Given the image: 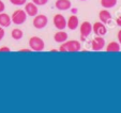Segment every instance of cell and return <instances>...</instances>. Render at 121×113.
<instances>
[{
    "label": "cell",
    "instance_id": "obj_23",
    "mask_svg": "<svg viewBox=\"0 0 121 113\" xmlns=\"http://www.w3.org/2000/svg\"><path fill=\"white\" fill-rule=\"evenodd\" d=\"M117 37H118V43L121 45V29L118 31V34H117Z\"/></svg>",
    "mask_w": 121,
    "mask_h": 113
},
{
    "label": "cell",
    "instance_id": "obj_16",
    "mask_svg": "<svg viewBox=\"0 0 121 113\" xmlns=\"http://www.w3.org/2000/svg\"><path fill=\"white\" fill-rule=\"evenodd\" d=\"M11 36H12V39L15 40V41H19V40L23 39L24 32H23V30L18 29V28H15V29L12 30V32H11Z\"/></svg>",
    "mask_w": 121,
    "mask_h": 113
},
{
    "label": "cell",
    "instance_id": "obj_1",
    "mask_svg": "<svg viewBox=\"0 0 121 113\" xmlns=\"http://www.w3.org/2000/svg\"><path fill=\"white\" fill-rule=\"evenodd\" d=\"M80 49H82V44L79 41H76V40L65 41L59 47V51L61 52H76L80 51Z\"/></svg>",
    "mask_w": 121,
    "mask_h": 113
},
{
    "label": "cell",
    "instance_id": "obj_3",
    "mask_svg": "<svg viewBox=\"0 0 121 113\" xmlns=\"http://www.w3.org/2000/svg\"><path fill=\"white\" fill-rule=\"evenodd\" d=\"M27 19V14H26L25 10H16L11 16V20L14 25L16 26H19V25H23L24 23L26 21Z\"/></svg>",
    "mask_w": 121,
    "mask_h": 113
},
{
    "label": "cell",
    "instance_id": "obj_7",
    "mask_svg": "<svg viewBox=\"0 0 121 113\" xmlns=\"http://www.w3.org/2000/svg\"><path fill=\"white\" fill-rule=\"evenodd\" d=\"M92 31L94 32L95 35L104 36L107 33V28H106L105 24H103L102 21H95L92 25Z\"/></svg>",
    "mask_w": 121,
    "mask_h": 113
},
{
    "label": "cell",
    "instance_id": "obj_5",
    "mask_svg": "<svg viewBox=\"0 0 121 113\" xmlns=\"http://www.w3.org/2000/svg\"><path fill=\"white\" fill-rule=\"evenodd\" d=\"M105 39L103 36L96 35L93 40L91 41V49L94 51H100V50L104 49L105 47Z\"/></svg>",
    "mask_w": 121,
    "mask_h": 113
},
{
    "label": "cell",
    "instance_id": "obj_24",
    "mask_svg": "<svg viewBox=\"0 0 121 113\" xmlns=\"http://www.w3.org/2000/svg\"><path fill=\"white\" fill-rule=\"evenodd\" d=\"M116 24H117V26L121 27V15L119 16V17H117V19H116Z\"/></svg>",
    "mask_w": 121,
    "mask_h": 113
},
{
    "label": "cell",
    "instance_id": "obj_2",
    "mask_svg": "<svg viewBox=\"0 0 121 113\" xmlns=\"http://www.w3.org/2000/svg\"><path fill=\"white\" fill-rule=\"evenodd\" d=\"M28 43H29V48L32 51H42L45 48V43L39 36H32V37H30Z\"/></svg>",
    "mask_w": 121,
    "mask_h": 113
},
{
    "label": "cell",
    "instance_id": "obj_12",
    "mask_svg": "<svg viewBox=\"0 0 121 113\" xmlns=\"http://www.w3.org/2000/svg\"><path fill=\"white\" fill-rule=\"evenodd\" d=\"M79 21H78V17L76 15H71L70 18L66 20V27L70 30H76L78 28Z\"/></svg>",
    "mask_w": 121,
    "mask_h": 113
},
{
    "label": "cell",
    "instance_id": "obj_18",
    "mask_svg": "<svg viewBox=\"0 0 121 113\" xmlns=\"http://www.w3.org/2000/svg\"><path fill=\"white\" fill-rule=\"evenodd\" d=\"M10 2L14 5H25V3L27 2V0H10Z\"/></svg>",
    "mask_w": 121,
    "mask_h": 113
},
{
    "label": "cell",
    "instance_id": "obj_11",
    "mask_svg": "<svg viewBox=\"0 0 121 113\" xmlns=\"http://www.w3.org/2000/svg\"><path fill=\"white\" fill-rule=\"evenodd\" d=\"M71 1L70 0H57L55 3L56 9L60 10V11H66V10L71 9Z\"/></svg>",
    "mask_w": 121,
    "mask_h": 113
},
{
    "label": "cell",
    "instance_id": "obj_27",
    "mask_svg": "<svg viewBox=\"0 0 121 113\" xmlns=\"http://www.w3.org/2000/svg\"><path fill=\"white\" fill-rule=\"evenodd\" d=\"M82 1H86V0H82Z\"/></svg>",
    "mask_w": 121,
    "mask_h": 113
},
{
    "label": "cell",
    "instance_id": "obj_13",
    "mask_svg": "<svg viewBox=\"0 0 121 113\" xmlns=\"http://www.w3.org/2000/svg\"><path fill=\"white\" fill-rule=\"evenodd\" d=\"M54 40H55L56 43H64L65 41H68V33L64 32L63 30H59L58 32H56L55 35H54Z\"/></svg>",
    "mask_w": 121,
    "mask_h": 113
},
{
    "label": "cell",
    "instance_id": "obj_4",
    "mask_svg": "<svg viewBox=\"0 0 121 113\" xmlns=\"http://www.w3.org/2000/svg\"><path fill=\"white\" fill-rule=\"evenodd\" d=\"M48 24V18L46 15L43 14H37L34 16L33 20H32V25L34 26L35 29H43L47 26Z\"/></svg>",
    "mask_w": 121,
    "mask_h": 113
},
{
    "label": "cell",
    "instance_id": "obj_14",
    "mask_svg": "<svg viewBox=\"0 0 121 113\" xmlns=\"http://www.w3.org/2000/svg\"><path fill=\"white\" fill-rule=\"evenodd\" d=\"M12 24V20H11V17L10 15H8L7 13H0V26L1 27H9L10 25Z\"/></svg>",
    "mask_w": 121,
    "mask_h": 113
},
{
    "label": "cell",
    "instance_id": "obj_6",
    "mask_svg": "<svg viewBox=\"0 0 121 113\" xmlns=\"http://www.w3.org/2000/svg\"><path fill=\"white\" fill-rule=\"evenodd\" d=\"M79 31H80V35H82V40L85 41L86 37H88V36L91 34L92 25L89 21H84V23H82V25L79 26Z\"/></svg>",
    "mask_w": 121,
    "mask_h": 113
},
{
    "label": "cell",
    "instance_id": "obj_8",
    "mask_svg": "<svg viewBox=\"0 0 121 113\" xmlns=\"http://www.w3.org/2000/svg\"><path fill=\"white\" fill-rule=\"evenodd\" d=\"M53 21H54L55 27L57 28L58 30H64V28L66 27V19L61 14H56V15L54 16Z\"/></svg>",
    "mask_w": 121,
    "mask_h": 113
},
{
    "label": "cell",
    "instance_id": "obj_26",
    "mask_svg": "<svg viewBox=\"0 0 121 113\" xmlns=\"http://www.w3.org/2000/svg\"><path fill=\"white\" fill-rule=\"evenodd\" d=\"M50 51H52V52H57V49H52Z\"/></svg>",
    "mask_w": 121,
    "mask_h": 113
},
{
    "label": "cell",
    "instance_id": "obj_19",
    "mask_svg": "<svg viewBox=\"0 0 121 113\" xmlns=\"http://www.w3.org/2000/svg\"><path fill=\"white\" fill-rule=\"evenodd\" d=\"M32 2L39 7V5H44V4H46V3L48 2V0H32Z\"/></svg>",
    "mask_w": 121,
    "mask_h": 113
},
{
    "label": "cell",
    "instance_id": "obj_22",
    "mask_svg": "<svg viewBox=\"0 0 121 113\" xmlns=\"http://www.w3.org/2000/svg\"><path fill=\"white\" fill-rule=\"evenodd\" d=\"M4 10H5V4H4V2L0 0V13L4 12Z\"/></svg>",
    "mask_w": 121,
    "mask_h": 113
},
{
    "label": "cell",
    "instance_id": "obj_21",
    "mask_svg": "<svg viewBox=\"0 0 121 113\" xmlns=\"http://www.w3.org/2000/svg\"><path fill=\"white\" fill-rule=\"evenodd\" d=\"M11 49L7 46H3V47H0V52H10Z\"/></svg>",
    "mask_w": 121,
    "mask_h": 113
},
{
    "label": "cell",
    "instance_id": "obj_20",
    "mask_svg": "<svg viewBox=\"0 0 121 113\" xmlns=\"http://www.w3.org/2000/svg\"><path fill=\"white\" fill-rule=\"evenodd\" d=\"M4 34H5L4 29H3V27H1V26H0V41L4 37Z\"/></svg>",
    "mask_w": 121,
    "mask_h": 113
},
{
    "label": "cell",
    "instance_id": "obj_17",
    "mask_svg": "<svg viewBox=\"0 0 121 113\" xmlns=\"http://www.w3.org/2000/svg\"><path fill=\"white\" fill-rule=\"evenodd\" d=\"M117 4V0H101V5L104 9H112Z\"/></svg>",
    "mask_w": 121,
    "mask_h": 113
},
{
    "label": "cell",
    "instance_id": "obj_15",
    "mask_svg": "<svg viewBox=\"0 0 121 113\" xmlns=\"http://www.w3.org/2000/svg\"><path fill=\"white\" fill-rule=\"evenodd\" d=\"M106 51L107 52H119L120 51V44L117 42H110L106 46Z\"/></svg>",
    "mask_w": 121,
    "mask_h": 113
},
{
    "label": "cell",
    "instance_id": "obj_10",
    "mask_svg": "<svg viewBox=\"0 0 121 113\" xmlns=\"http://www.w3.org/2000/svg\"><path fill=\"white\" fill-rule=\"evenodd\" d=\"M99 18H100V21H102L103 24L107 25V24H109L110 20H112V14H110V12L108 11V10H102V11H100V13H99Z\"/></svg>",
    "mask_w": 121,
    "mask_h": 113
},
{
    "label": "cell",
    "instance_id": "obj_25",
    "mask_svg": "<svg viewBox=\"0 0 121 113\" xmlns=\"http://www.w3.org/2000/svg\"><path fill=\"white\" fill-rule=\"evenodd\" d=\"M18 52H32V50L30 48H25V49H21Z\"/></svg>",
    "mask_w": 121,
    "mask_h": 113
},
{
    "label": "cell",
    "instance_id": "obj_9",
    "mask_svg": "<svg viewBox=\"0 0 121 113\" xmlns=\"http://www.w3.org/2000/svg\"><path fill=\"white\" fill-rule=\"evenodd\" d=\"M25 12L28 16L34 17V16L39 13V9H38V5L34 4L33 2H26L25 3Z\"/></svg>",
    "mask_w": 121,
    "mask_h": 113
}]
</instances>
